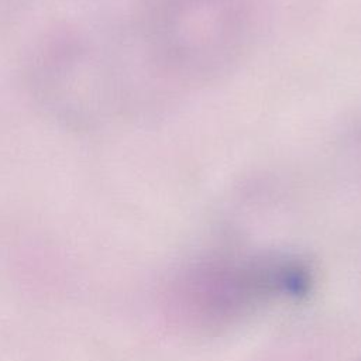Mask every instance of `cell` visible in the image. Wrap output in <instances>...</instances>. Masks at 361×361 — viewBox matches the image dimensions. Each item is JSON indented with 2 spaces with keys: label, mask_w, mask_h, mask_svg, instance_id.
Masks as SVG:
<instances>
[{
  "label": "cell",
  "mask_w": 361,
  "mask_h": 361,
  "mask_svg": "<svg viewBox=\"0 0 361 361\" xmlns=\"http://www.w3.org/2000/svg\"><path fill=\"white\" fill-rule=\"evenodd\" d=\"M245 34V13L238 0H171L152 25L158 52L173 66L197 71L233 58Z\"/></svg>",
  "instance_id": "6da1fadb"
}]
</instances>
